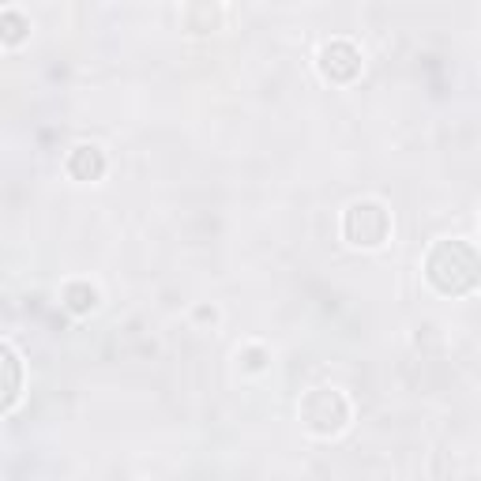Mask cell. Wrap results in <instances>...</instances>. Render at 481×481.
Segmentation results:
<instances>
[{"instance_id":"cell-1","label":"cell","mask_w":481,"mask_h":481,"mask_svg":"<svg viewBox=\"0 0 481 481\" xmlns=\"http://www.w3.org/2000/svg\"><path fill=\"white\" fill-rule=\"evenodd\" d=\"M428 279L440 294H467L477 282V256L462 240H444L428 256Z\"/></svg>"},{"instance_id":"cell-2","label":"cell","mask_w":481,"mask_h":481,"mask_svg":"<svg viewBox=\"0 0 481 481\" xmlns=\"http://www.w3.org/2000/svg\"><path fill=\"white\" fill-rule=\"evenodd\" d=\"M346 418H350V406H346V399H342L338 391H331V387L308 391L305 403H301V421L313 428L316 436H335V433H342Z\"/></svg>"},{"instance_id":"cell-3","label":"cell","mask_w":481,"mask_h":481,"mask_svg":"<svg viewBox=\"0 0 481 481\" xmlns=\"http://www.w3.org/2000/svg\"><path fill=\"white\" fill-rule=\"evenodd\" d=\"M391 230L387 222V211L380 208V203H354V208L346 211V240L357 249H376L384 245V237Z\"/></svg>"},{"instance_id":"cell-4","label":"cell","mask_w":481,"mask_h":481,"mask_svg":"<svg viewBox=\"0 0 481 481\" xmlns=\"http://www.w3.org/2000/svg\"><path fill=\"white\" fill-rule=\"evenodd\" d=\"M320 68H323V76H328V79L350 83V79L361 72V57H357V49H354L350 42H331L328 49H323Z\"/></svg>"},{"instance_id":"cell-5","label":"cell","mask_w":481,"mask_h":481,"mask_svg":"<svg viewBox=\"0 0 481 481\" xmlns=\"http://www.w3.org/2000/svg\"><path fill=\"white\" fill-rule=\"evenodd\" d=\"M68 174H72L76 181H98L102 174H106V154H102L98 147H76L72 154H68Z\"/></svg>"},{"instance_id":"cell-6","label":"cell","mask_w":481,"mask_h":481,"mask_svg":"<svg viewBox=\"0 0 481 481\" xmlns=\"http://www.w3.org/2000/svg\"><path fill=\"white\" fill-rule=\"evenodd\" d=\"M15 395H20V365L8 346H0V414L15 403Z\"/></svg>"},{"instance_id":"cell-7","label":"cell","mask_w":481,"mask_h":481,"mask_svg":"<svg viewBox=\"0 0 481 481\" xmlns=\"http://www.w3.org/2000/svg\"><path fill=\"white\" fill-rule=\"evenodd\" d=\"M27 30H30V23L20 12H0V42L4 45H20L27 38Z\"/></svg>"},{"instance_id":"cell-8","label":"cell","mask_w":481,"mask_h":481,"mask_svg":"<svg viewBox=\"0 0 481 481\" xmlns=\"http://www.w3.org/2000/svg\"><path fill=\"white\" fill-rule=\"evenodd\" d=\"M64 301H68L72 313H91V308L98 305V294H94V286H87V282H72L64 289Z\"/></svg>"},{"instance_id":"cell-9","label":"cell","mask_w":481,"mask_h":481,"mask_svg":"<svg viewBox=\"0 0 481 481\" xmlns=\"http://www.w3.org/2000/svg\"><path fill=\"white\" fill-rule=\"evenodd\" d=\"M245 365H249V369H264V365H267V354H264V350H256V346L245 350Z\"/></svg>"},{"instance_id":"cell-10","label":"cell","mask_w":481,"mask_h":481,"mask_svg":"<svg viewBox=\"0 0 481 481\" xmlns=\"http://www.w3.org/2000/svg\"><path fill=\"white\" fill-rule=\"evenodd\" d=\"M196 320H200V323H215L218 313H215V308H208V305H200V308H196Z\"/></svg>"}]
</instances>
